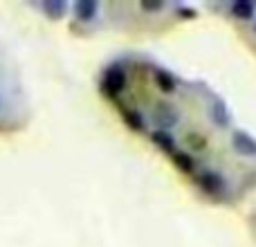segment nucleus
I'll list each match as a JSON object with an SVG mask.
<instances>
[{
    "instance_id": "f257e3e1",
    "label": "nucleus",
    "mask_w": 256,
    "mask_h": 247,
    "mask_svg": "<svg viewBox=\"0 0 256 247\" xmlns=\"http://www.w3.org/2000/svg\"><path fill=\"white\" fill-rule=\"evenodd\" d=\"M124 86H126V74L122 68H110V70L104 74L102 88L108 97H117V94L124 90Z\"/></svg>"
},
{
    "instance_id": "f03ea898",
    "label": "nucleus",
    "mask_w": 256,
    "mask_h": 247,
    "mask_svg": "<svg viewBox=\"0 0 256 247\" xmlns=\"http://www.w3.org/2000/svg\"><path fill=\"white\" fill-rule=\"evenodd\" d=\"M232 144H234V148L238 150L240 155H256V140H252L248 132H243V130L234 132Z\"/></svg>"
},
{
    "instance_id": "7ed1b4c3",
    "label": "nucleus",
    "mask_w": 256,
    "mask_h": 247,
    "mask_svg": "<svg viewBox=\"0 0 256 247\" xmlns=\"http://www.w3.org/2000/svg\"><path fill=\"white\" fill-rule=\"evenodd\" d=\"M155 120H158V124H160V126H164V128L176 126L178 112L173 110V106H168V104H160L158 110H155Z\"/></svg>"
},
{
    "instance_id": "20e7f679",
    "label": "nucleus",
    "mask_w": 256,
    "mask_h": 247,
    "mask_svg": "<svg viewBox=\"0 0 256 247\" xmlns=\"http://www.w3.org/2000/svg\"><path fill=\"white\" fill-rule=\"evenodd\" d=\"M200 186H202L207 194L216 196L222 191V178L218 176V173H204V176H200Z\"/></svg>"
},
{
    "instance_id": "39448f33",
    "label": "nucleus",
    "mask_w": 256,
    "mask_h": 247,
    "mask_svg": "<svg viewBox=\"0 0 256 247\" xmlns=\"http://www.w3.org/2000/svg\"><path fill=\"white\" fill-rule=\"evenodd\" d=\"M94 12H97V2H92V0H81V2L74 4V14L79 20H90V18H94Z\"/></svg>"
},
{
    "instance_id": "423d86ee",
    "label": "nucleus",
    "mask_w": 256,
    "mask_h": 247,
    "mask_svg": "<svg viewBox=\"0 0 256 247\" xmlns=\"http://www.w3.org/2000/svg\"><path fill=\"white\" fill-rule=\"evenodd\" d=\"M232 14L236 18H240V20H248V18L254 16V4L248 2V0H238V2L232 4Z\"/></svg>"
},
{
    "instance_id": "0eeeda50",
    "label": "nucleus",
    "mask_w": 256,
    "mask_h": 247,
    "mask_svg": "<svg viewBox=\"0 0 256 247\" xmlns=\"http://www.w3.org/2000/svg\"><path fill=\"white\" fill-rule=\"evenodd\" d=\"M173 162H176L178 166H180L182 171H186V173H191L196 168L194 158H191L189 153H182V150H176V153H173Z\"/></svg>"
},
{
    "instance_id": "6e6552de",
    "label": "nucleus",
    "mask_w": 256,
    "mask_h": 247,
    "mask_svg": "<svg viewBox=\"0 0 256 247\" xmlns=\"http://www.w3.org/2000/svg\"><path fill=\"white\" fill-rule=\"evenodd\" d=\"M153 142L155 144H160L164 150H171V153H176V142H173V137L168 135V132L164 130H155L153 132Z\"/></svg>"
},
{
    "instance_id": "1a4fd4ad",
    "label": "nucleus",
    "mask_w": 256,
    "mask_h": 247,
    "mask_svg": "<svg viewBox=\"0 0 256 247\" xmlns=\"http://www.w3.org/2000/svg\"><path fill=\"white\" fill-rule=\"evenodd\" d=\"M43 12L52 18H58L66 14V2H61V0H48V2H43Z\"/></svg>"
},
{
    "instance_id": "9d476101",
    "label": "nucleus",
    "mask_w": 256,
    "mask_h": 247,
    "mask_svg": "<svg viewBox=\"0 0 256 247\" xmlns=\"http://www.w3.org/2000/svg\"><path fill=\"white\" fill-rule=\"evenodd\" d=\"M155 81H158L162 92H173V90H176V81H173V76L166 74V72H158V74H155Z\"/></svg>"
},
{
    "instance_id": "9b49d317",
    "label": "nucleus",
    "mask_w": 256,
    "mask_h": 247,
    "mask_svg": "<svg viewBox=\"0 0 256 247\" xmlns=\"http://www.w3.org/2000/svg\"><path fill=\"white\" fill-rule=\"evenodd\" d=\"M124 120L128 122V126L135 128V130H142V128H144V122H142V117L137 115V112H132V110H124Z\"/></svg>"
},
{
    "instance_id": "f8f14e48",
    "label": "nucleus",
    "mask_w": 256,
    "mask_h": 247,
    "mask_svg": "<svg viewBox=\"0 0 256 247\" xmlns=\"http://www.w3.org/2000/svg\"><path fill=\"white\" fill-rule=\"evenodd\" d=\"M186 142H191V146H194L196 150L204 148V140L200 135H196V132H191V135H186Z\"/></svg>"
},
{
    "instance_id": "ddd939ff",
    "label": "nucleus",
    "mask_w": 256,
    "mask_h": 247,
    "mask_svg": "<svg viewBox=\"0 0 256 247\" xmlns=\"http://www.w3.org/2000/svg\"><path fill=\"white\" fill-rule=\"evenodd\" d=\"M214 117H216L218 124H225L227 122V112H225V108H222L220 104H216V106H214Z\"/></svg>"
},
{
    "instance_id": "4468645a",
    "label": "nucleus",
    "mask_w": 256,
    "mask_h": 247,
    "mask_svg": "<svg viewBox=\"0 0 256 247\" xmlns=\"http://www.w3.org/2000/svg\"><path fill=\"white\" fill-rule=\"evenodd\" d=\"M142 7H144L146 12H158V9L164 7V4L162 2H142Z\"/></svg>"
},
{
    "instance_id": "2eb2a0df",
    "label": "nucleus",
    "mask_w": 256,
    "mask_h": 247,
    "mask_svg": "<svg viewBox=\"0 0 256 247\" xmlns=\"http://www.w3.org/2000/svg\"><path fill=\"white\" fill-rule=\"evenodd\" d=\"M254 32H256V25H254Z\"/></svg>"
}]
</instances>
